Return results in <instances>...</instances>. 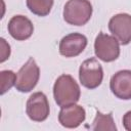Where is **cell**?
Masks as SVG:
<instances>
[{
  "label": "cell",
  "mask_w": 131,
  "mask_h": 131,
  "mask_svg": "<svg viewBox=\"0 0 131 131\" xmlns=\"http://www.w3.org/2000/svg\"><path fill=\"white\" fill-rule=\"evenodd\" d=\"M92 15V5L88 0H69L63 7V19L72 26H84Z\"/></svg>",
  "instance_id": "7a4b0ae2"
},
{
  "label": "cell",
  "mask_w": 131,
  "mask_h": 131,
  "mask_svg": "<svg viewBox=\"0 0 131 131\" xmlns=\"http://www.w3.org/2000/svg\"><path fill=\"white\" fill-rule=\"evenodd\" d=\"M0 41H1V57H0V61L4 62L10 55V46L3 38H1Z\"/></svg>",
  "instance_id": "9a60e30c"
},
{
  "label": "cell",
  "mask_w": 131,
  "mask_h": 131,
  "mask_svg": "<svg viewBox=\"0 0 131 131\" xmlns=\"http://www.w3.org/2000/svg\"><path fill=\"white\" fill-rule=\"evenodd\" d=\"M87 46V38L79 33L64 36L59 42V53L66 57H75L82 53Z\"/></svg>",
  "instance_id": "ba28073f"
},
{
  "label": "cell",
  "mask_w": 131,
  "mask_h": 131,
  "mask_svg": "<svg viewBox=\"0 0 131 131\" xmlns=\"http://www.w3.org/2000/svg\"><path fill=\"white\" fill-rule=\"evenodd\" d=\"M81 95L80 87L75 79L70 75L59 76L53 86L54 100L60 107L75 104Z\"/></svg>",
  "instance_id": "6da1fadb"
},
{
  "label": "cell",
  "mask_w": 131,
  "mask_h": 131,
  "mask_svg": "<svg viewBox=\"0 0 131 131\" xmlns=\"http://www.w3.org/2000/svg\"><path fill=\"white\" fill-rule=\"evenodd\" d=\"M7 29L10 36L17 41L29 39L34 32V26L32 21L24 15L12 16L8 23Z\"/></svg>",
  "instance_id": "30bf717a"
},
{
  "label": "cell",
  "mask_w": 131,
  "mask_h": 131,
  "mask_svg": "<svg viewBox=\"0 0 131 131\" xmlns=\"http://www.w3.org/2000/svg\"><path fill=\"white\" fill-rule=\"evenodd\" d=\"M40 70L35 59L30 57L16 74L15 88L19 92H30L39 81Z\"/></svg>",
  "instance_id": "5b68a950"
},
{
  "label": "cell",
  "mask_w": 131,
  "mask_h": 131,
  "mask_svg": "<svg viewBox=\"0 0 131 131\" xmlns=\"http://www.w3.org/2000/svg\"><path fill=\"white\" fill-rule=\"evenodd\" d=\"M26 112L28 117L35 122L45 121L50 112L49 102L46 95L43 92L33 93L27 101Z\"/></svg>",
  "instance_id": "8992f818"
},
{
  "label": "cell",
  "mask_w": 131,
  "mask_h": 131,
  "mask_svg": "<svg viewBox=\"0 0 131 131\" xmlns=\"http://www.w3.org/2000/svg\"><path fill=\"white\" fill-rule=\"evenodd\" d=\"M85 118V110L76 103L61 107L58 114V121L66 128H77L84 122Z\"/></svg>",
  "instance_id": "8fae6325"
},
{
  "label": "cell",
  "mask_w": 131,
  "mask_h": 131,
  "mask_svg": "<svg viewBox=\"0 0 131 131\" xmlns=\"http://www.w3.org/2000/svg\"><path fill=\"white\" fill-rule=\"evenodd\" d=\"M53 0H27V6L31 12L39 16H46L51 11Z\"/></svg>",
  "instance_id": "4fadbf2b"
},
{
  "label": "cell",
  "mask_w": 131,
  "mask_h": 131,
  "mask_svg": "<svg viewBox=\"0 0 131 131\" xmlns=\"http://www.w3.org/2000/svg\"><path fill=\"white\" fill-rule=\"evenodd\" d=\"M112 92L120 99H131V71L123 70L117 72L110 81Z\"/></svg>",
  "instance_id": "9c48e42d"
},
{
  "label": "cell",
  "mask_w": 131,
  "mask_h": 131,
  "mask_svg": "<svg viewBox=\"0 0 131 131\" xmlns=\"http://www.w3.org/2000/svg\"><path fill=\"white\" fill-rule=\"evenodd\" d=\"M123 125L126 130L131 131V111L127 112L123 117Z\"/></svg>",
  "instance_id": "2e32d148"
},
{
  "label": "cell",
  "mask_w": 131,
  "mask_h": 131,
  "mask_svg": "<svg viewBox=\"0 0 131 131\" xmlns=\"http://www.w3.org/2000/svg\"><path fill=\"white\" fill-rule=\"evenodd\" d=\"M92 129L95 131H116L117 127L115 125L112 113L102 114L100 112H97L96 117L93 121Z\"/></svg>",
  "instance_id": "7c38bea8"
},
{
  "label": "cell",
  "mask_w": 131,
  "mask_h": 131,
  "mask_svg": "<svg viewBox=\"0 0 131 131\" xmlns=\"http://www.w3.org/2000/svg\"><path fill=\"white\" fill-rule=\"evenodd\" d=\"M16 75L12 71H2L0 73V93L4 94L12 86H15Z\"/></svg>",
  "instance_id": "5bb4252c"
},
{
  "label": "cell",
  "mask_w": 131,
  "mask_h": 131,
  "mask_svg": "<svg viewBox=\"0 0 131 131\" xmlns=\"http://www.w3.org/2000/svg\"><path fill=\"white\" fill-rule=\"evenodd\" d=\"M94 52L102 61H114L120 55V43L114 36L99 33L95 38Z\"/></svg>",
  "instance_id": "277c9868"
},
{
  "label": "cell",
  "mask_w": 131,
  "mask_h": 131,
  "mask_svg": "<svg viewBox=\"0 0 131 131\" xmlns=\"http://www.w3.org/2000/svg\"><path fill=\"white\" fill-rule=\"evenodd\" d=\"M79 79L81 84L88 89H95L101 84L103 71L96 58H88L81 63L79 69Z\"/></svg>",
  "instance_id": "3957f363"
},
{
  "label": "cell",
  "mask_w": 131,
  "mask_h": 131,
  "mask_svg": "<svg viewBox=\"0 0 131 131\" xmlns=\"http://www.w3.org/2000/svg\"><path fill=\"white\" fill-rule=\"evenodd\" d=\"M108 29L112 35L122 45L131 42V15L128 13H118L108 21Z\"/></svg>",
  "instance_id": "52a82bcc"
}]
</instances>
